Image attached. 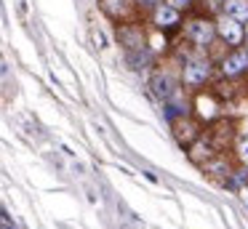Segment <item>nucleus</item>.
<instances>
[{"label": "nucleus", "mask_w": 248, "mask_h": 229, "mask_svg": "<svg viewBox=\"0 0 248 229\" xmlns=\"http://www.w3.org/2000/svg\"><path fill=\"white\" fill-rule=\"evenodd\" d=\"M216 24H211V21H205V19H195V21H189L187 24V35H189V40H195L198 46H208L211 40H214V35H216Z\"/></svg>", "instance_id": "obj_1"}, {"label": "nucleus", "mask_w": 248, "mask_h": 229, "mask_svg": "<svg viewBox=\"0 0 248 229\" xmlns=\"http://www.w3.org/2000/svg\"><path fill=\"white\" fill-rule=\"evenodd\" d=\"M216 30H219V35L224 37L227 43H232V46H237V43L243 40V27L237 24V19H232V16H227V14L219 19Z\"/></svg>", "instance_id": "obj_2"}, {"label": "nucleus", "mask_w": 248, "mask_h": 229, "mask_svg": "<svg viewBox=\"0 0 248 229\" xmlns=\"http://www.w3.org/2000/svg\"><path fill=\"white\" fill-rule=\"evenodd\" d=\"M205 77H208V64L205 61H189L187 67H184V80H187L189 85L203 83Z\"/></svg>", "instance_id": "obj_3"}, {"label": "nucleus", "mask_w": 248, "mask_h": 229, "mask_svg": "<svg viewBox=\"0 0 248 229\" xmlns=\"http://www.w3.org/2000/svg\"><path fill=\"white\" fill-rule=\"evenodd\" d=\"M246 67H248V53H246V51L232 53V56H227V59H224V64H221L224 75H237V72H243Z\"/></svg>", "instance_id": "obj_4"}, {"label": "nucleus", "mask_w": 248, "mask_h": 229, "mask_svg": "<svg viewBox=\"0 0 248 229\" xmlns=\"http://www.w3.org/2000/svg\"><path fill=\"white\" fill-rule=\"evenodd\" d=\"M179 21V14L173 5H160V8L155 11V24L157 27H173Z\"/></svg>", "instance_id": "obj_5"}, {"label": "nucleus", "mask_w": 248, "mask_h": 229, "mask_svg": "<svg viewBox=\"0 0 248 229\" xmlns=\"http://www.w3.org/2000/svg\"><path fill=\"white\" fill-rule=\"evenodd\" d=\"M224 14L232 16V19H237V21L248 19V0H227Z\"/></svg>", "instance_id": "obj_6"}, {"label": "nucleus", "mask_w": 248, "mask_h": 229, "mask_svg": "<svg viewBox=\"0 0 248 229\" xmlns=\"http://www.w3.org/2000/svg\"><path fill=\"white\" fill-rule=\"evenodd\" d=\"M155 91H157L160 96H166V93H168V80L157 75V77H155Z\"/></svg>", "instance_id": "obj_7"}, {"label": "nucleus", "mask_w": 248, "mask_h": 229, "mask_svg": "<svg viewBox=\"0 0 248 229\" xmlns=\"http://www.w3.org/2000/svg\"><path fill=\"white\" fill-rule=\"evenodd\" d=\"M203 154L208 157V147H205V144H198V147L192 149V157H195V160H203Z\"/></svg>", "instance_id": "obj_8"}, {"label": "nucleus", "mask_w": 248, "mask_h": 229, "mask_svg": "<svg viewBox=\"0 0 248 229\" xmlns=\"http://www.w3.org/2000/svg\"><path fill=\"white\" fill-rule=\"evenodd\" d=\"M237 152H240L243 163L248 165V136H246V138H243V141H240V149H237Z\"/></svg>", "instance_id": "obj_9"}, {"label": "nucleus", "mask_w": 248, "mask_h": 229, "mask_svg": "<svg viewBox=\"0 0 248 229\" xmlns=\"http://www.w3.org/2000/svg\"><path fill=\"white\" fill-rule=\"evenodd\" d=\"M208 170H214V173H224L227 165H224V163H211V165H208Z\"/></svg>", "instance_id": "obj_10"}, {"label": "nucleus", "mask_w": 248, "mask_h": 229, "mask_svg": "<svg viewBox=\"0 0 248 229\" xmlns=\"http://www.w3.org/2000/svg\"><path fill=\"white\" fill-rule=\"evenodd\" d=\"M168 5H173V8H187V5H189V0H168Z\"/></svg>", "instance_id": "obj_11"}, {"label": "nucleus", "mask_w": 248, "mask_h": 229, "mask_svg": "<svg viewBox=\"0 0 248 229\" xmlns=\"http://www.w3.org/2000/svg\"><path fill=\"white\" fill-rule=\"evenodd\" d=\"M243 202L248 205V189H243Z\"/></svg>", "instance_id": "obj_12"}]
</instances>
